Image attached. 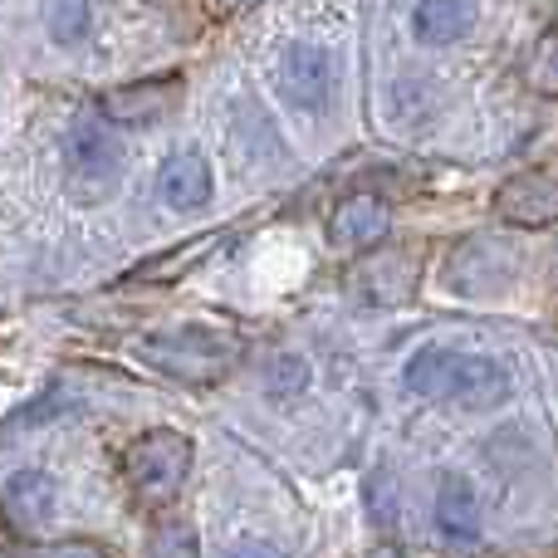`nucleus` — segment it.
<instances>
[{"label": "nucleus", "mask_w": 558, "mask_h": 558, "mask_svg": "<svg viewBox=\"0 0 558 558\" xmlns=\"http://www.w3.org/2000/svg\"><path fill=\"white\" fill-rule=\"evenodd\" d=\"M407 392L422 402H436L446 412H495L510 402L514 383L510 367L485 353H461V348H416L407 363Z\"/></svg>", "instance_id": "1"}, {"label": "nucleus", "mask_w": 558, "mask_h": 558, "mask_svg": "<svg viewBox=\"0 0 558 558\" xmlns=\"http://www.w3.org/2000/svg\"><path fill=\"white\" fill-rule=\"evenodd\" d=\"M137 363L153 367L162 377H177V383H221L235 367L245 363V338L226 333V328H167V333H147L137 343Z\"/></svg>", "instance_id": "2"}, {"label": "nucleus", "mask_w": 558, "mask_h": 558, "mask_svg": "<svg viewBox=\"0 0 558 558\" xmlns=\"http://www.w3.org/2000/svg\"><path fill=\"white\" fill-rule=\"evenodd\" d=\"M192 436L172 432V426H157V432H143L133 446L123 451V475L128 490L137 495L143 505H167L177 500V490L192 475Z\"/></svg>", "instance_id": "3"}, {"label": "nucleus", "mask_w": 558, "mask_h": 558, "mask_svg": "<svg viewBox=\"0 0 558 558\" xmlns=\"http://www.w3.org/2000/svg\"><path fill=\"white\" fill-rule=\"evenodd\" d=\"M64 177L78 202H104L113 196L123 177V147L104 123H78L64 137Z\"/></svg>", "instance_id": "4"}, {"label": "nucleus", "mask_w": 558, "mask_h": 558, "mask_svg": "<svg viewBox=\"0 0 558 558\" xmlns=\"http://www.w3.org/2000/svg\"><path fill=\"white\" fill-rule=\"evenodd\" d=\"M520 279V251L495 235H471L446 255V284L465 299H495Z\"/></svg>", "instance_id": "5"}, {"label": "nucleus", "mask_w": 558, "mask_h": 558, "mask_svg": "<svg viewBox=\"0 0 558 558\" xmlns=\"http://www.w3.org/2000/svg\"><path fill=\"white\" fill-rule=\"evenodd\" d=\"M348 284L363 304H407V299H416V284H422V255L407 251V245H373L353 265Z\"/></svg>", "instance_id": "6"}, {"label": "nucleus", "mask_w": 558, "mask_h": 558, "mask_svg": "<svg viewBox=\"0 0 558 558\" xmlns=\"http://www.w3.org/2000/svg\"><path fill=\"white\" fill-rule=\"evenodd\" d=\"M490 211L505 226H520V231L558 226V167H534V172L505 177L490 196Z\"/></svg>", "instance_id": "7"}, {"label": "nucleus", "mask_w": 558, "mask_h": 558, "mask_svg": "<svg viewBox=\"0 0 558 558\" xmlns=\"http://www.w3.org/2000/svg\"><path fill=\"white\" fill-rule=\"evenodd\" d=\"M186 78L182 74H157V78H137V84H118L98 98V113L118 128H153L182 104Z\"/></svg>", "instance_id": "8"}, {"label": "nucleus", "mask_w": 558, "mask_h": 558, "mask_svg": "<svg viewBox=\"0 0 558 558\" xmlns=\"http://www.w3.org/2000/svg\"><path fill=\"white\" fill-rule=\"evenodd\" d=\"M275 84L294 108H304V113H324V108L333 104V88H338L333 54L318 49V45H289L284 59H279Z\"/></svg>", "instance_id": "9"}, {"label": "nucleus", "mask_w": 558, "mask_h": 558, "mask_svg": "<svg viewBox=\"0 0 558 558\" xmlns=\"http://www.w3.org/2000/svg\"><path fill=\"white\" fill-rule=\"evenodd\" d=\"M59 505V485L49 481L45 471H15L5 481V495H0V510H5V524L20 534H39L49 520H54Z\"/></svg>", "instance_id": "10"}, {"label": "nucleus", "mask_w": 558, "mask_h": 558, "mask_svg": "<svg viewBox=\"0 0 558 558\" xmlns=\"http://www.w3.org/2000/svg\"><path fill=\"white\" fill-rule=\"evenodd\" d=\"M387 231H392V206L367 192L338 202L333 221H328V235H333V245H343V251H373V245L387 241Z\"/></svg>", "instance_id": "11"}, {"label": "nucleus", "mask_w": 558, "mask_h": 558, "mask_svg": "<svg viewBox=\"0 0 558 558\" xmlns=\"http://www.w3.org/2000/svg\"><path fill=\"white\" fill-rule=\"evenodd\" d=\"M157 192H162V202L172 206V211H202L206 202H211L216 192V177H211V162H206L196 147H182V153H172L162 162V172H157Z\"/></svg>", "instance_id": "12"}, {"label": "nucleus", "mask_w": 558, "mask_h": 558, "mask_svg": "<svg viewBox=\"0 0 558 558\" xmlns=\"http://www.w3.org/2000/svg\"><path fill=\"white\" fill-rule=\"evenodd\" d=\"M436 530L446 534V544L481 539V495L465 475H441L436 485Z\"/></svg>", "instance_id": "13"}, {"label": "nucleus", "mask_w": 558, "mask_h": 558, "mask_svg": "<svg viewBox=\"0 0 558 558\" xmlns=\"http://www.w3.org/2000/svg\"><path fill=\"white\" fill-rule=\"evenodd\" d=\"M475 20H481V5H475V0H416L412 35L432 49H446V45L471 35Z\"/></svg>", "instance_id": "14"}, {"label": "nucleus", "mask_w": 558, "mask_h": 558, "mask_svg": "<svg viewBox=\"0 0 558 558\" xmlns=\"http://www.w3.org/2000/svg\"><path fill=\"white\" fill-rule=\"evenodd\" d=\"M524 84L544 98H558V29H544L524 54Z\"/></svg>", "instance_id": "15"}, {"label": "nucleus", "mask_w": 558, "mask_h": 558, "mask_svg": "<svg viewBox=\"0 0 558 558\" xmlns=\"http://www.w3.org/2000/svg\"><path fill=\"white\" fill-rule=\"evenodd\" d=\"M88 29H94L88 0H54L49 5V35H54V45H84Z\"/></svg>", "instance_id": "16"}, {"label": "nucleus", "mask_w": 558, "mask_h": 558, "mask_svg": "<svg viewBox=\"0 0 558 558\" xmlns=\"http://www.w3.org/2000/svg\"><path fill=\"white\" fill-rule=\"evenodd\" d=\"M147 549H153V558H202V539H196V530L186 520H162Z\"/></svg>", "instance_id": "17"}, {"label": "nucleus", "mask_w": 558, "mask_h": 558, "mask_svg": "<svg viewBox=\"0 0 558 558\" xmlns=\"http://www.w3.org/2000/svg\"><path fill=\"white\" fill-rule=\"evenodd\" d=\"M308 387V363L299 353H279L270 363V377H265V392L275 397V402H289V397H299Z\"/></svg>", "instance_id": "18"}, {"label": "nucleus", "mask_w": 558, "mask_h": 558, "mask_svg": "<svg viewBox=\"0 0 558 558\" xmlns=\"http://www.w3.org/2000/svg\"><path fill=\"white\" fill-rule=\"evenodd\" d=\"M15 558H108V554L88 539H59V544H25V549H15Z\"/></svg>", "instance_id": "19"}, {"label": "nucleus", "mask_w": 558, "mask_h": 558, "mask_svg": "<svg viewBox=\"0 0 558 558\" xmlns=\"http://www.w3.org/2000/svg\"><path fill=\"white\" fill-rule=\"evenodd\" d=\"M226 558H279V554L260 539H245V544H235V549H226Z\"/></svg>", "instance_id": "20"}, {"label": "nucleus", "mask_w": 558, "mask_h": 558, "mask_svg": "<svg viewBox=\"0 0 558 558\" xmlns=\"http://www.w3.org/2000/svg\"><path fill=\"white\" fill-rule=\"evenodd\" d=\"M367 558H407V554H402V549H392V544H383V549L367 554Z\"/></svg>", "instance_id": "21"}, {"label": "nucleus", "mask_w": 558, "mask_h": 558, "mask_svg": "<svg viewBox=\"0 0 558 558\" xmlns=\"http://www.w3.org/2000/svg\"><path fill=\"white\" fill-rule=\"evenodd\" d=\"M221 5H245V0H221Z\"/></svg>", "instance_id": "22"}]
</instances>
